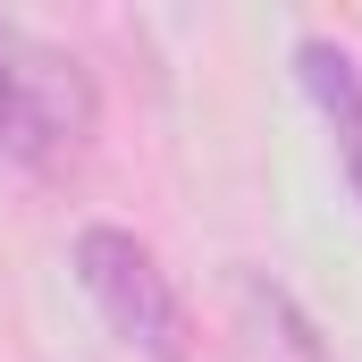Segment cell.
<instances>
[{"mask_svg": "<svg viewBox=\"0 0 362 362\" xmlns=\"http://www.w3.org/2000/svg\"><path fill=\"white\" fill-rule=\"evenodd\" d=\"M219 303H228V346H236V362H329V337L312 329V312L270 270H228L219 278Z\"/></svg>", "mask_w": 362, "mask_h": 362, "instance_id": "obj_3", "label": "cell"}, {"mask_svg": "<svg viewBox=\"0 0 362 362\" xmlns=\"http://www.w3.org/2000/svg\"><path fill=\"white\" fill-rule=\"evenodd\" d=\"M8 34V25H0ZM93 135H101V93L85 59L42 42V34H8V110H0V152L34 177H68L85 169Z\"/></svg>", "mask_w": 362, "mask_h": 362, "instance_id": "obj_2", "label": "cell"}, {"mask_svg": "<svg viewBox=\"0 0 362 362\" xmlns=\"http://www.w3.org/2000/svg\"><path fill=\"white\" fill-rule=\"evenodd\" d=\"M295 76H303L329 144H337V169H346V185H354V202H362V59L346 42H329V34H303L295 42Z\"/></svg>", "mask_w": 362, "mask_h": 362, "instance_id": "obj_4", "label": "cell"}, {"mask_svg": "<svg viewBox=\"0 0 362 362\" xmlns=\"http://www.w3.org/2000/svg\"><path fill=\"white\" fill-rule=\"evenodd\" d=\"M76 286H85V303L101 312V329L118 346H135L144 362H202L194 312H185L177 278L160 270V253L135 228H118V219L76 228Z\"/></svg>", "mask_w": 362, "mask_h": 362, "instance_id": "obj_1", "label": "cell"}, {"mask_svg": "<svg viewBox=\"0 0 362 362\" xmlns=\"http://www.w3.org/2000/svg\"><path fill=\"white\" fill-rule=\"evenodd\" d=\"M0 110H8V34H0Z\"/></svg>", "mask_w": 362, "mask_h": 362, "instance_id": "obj_5", "label": "cell"}]
</instances>
